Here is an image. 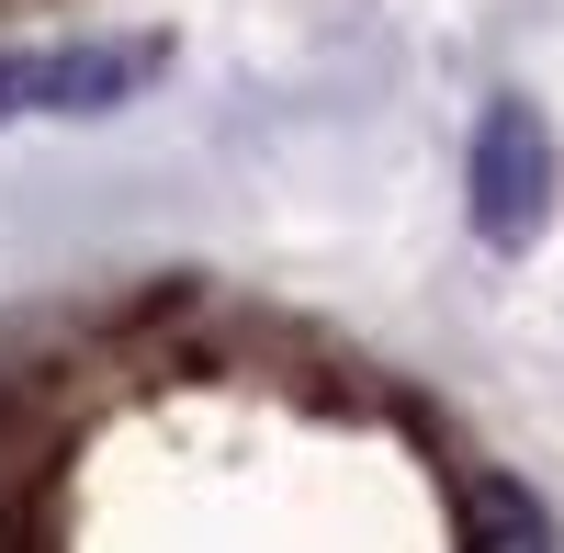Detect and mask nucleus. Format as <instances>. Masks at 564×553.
Wrapping results in <instances>:
<instances>
[{"mask_svg":"<svg viewBox=\"0 0 564 553\" xmlns=\"http://www.w3.org/2000/svg\"><path fill=\"white\" fill-rule=\"evenodd\" d=\"M463 542L475 553H553V509L520 475H475L463 486Z\"/></svg>","mask_w":564,"mask_h":553,"instance_id":"7ed1b4c3","label":"nucleus"},{"mask_svg":"<svg viewBox=\"0 0 564 553\" xmlns=\"http://www.w3.org/2000/svg\"><path fill=\"white\" fill-rule=\"evenodd\" d=\"M542 215H553V135L531 102H497L475 124V226L486 249H531Z\"/></svg>","mask_w":564,"mask_h":553,"instance_id":"f03ea898","label":"nucleus"},{"mask_svg":"<svg viewBox=\"0 0 564 553\" xmlns=\"http://www.w3.org/2000/svg\"><path fill=\"white\" fill-rule=\"evenodd\" d=\"M170 68V45H45V57H0V124L12 113H113Z\"/></svg>","mask_w":564,"mask_h":553,"instance_id":"f257e3e1","label":"nucleus"}]
</instances>
